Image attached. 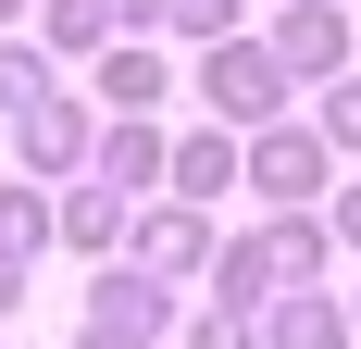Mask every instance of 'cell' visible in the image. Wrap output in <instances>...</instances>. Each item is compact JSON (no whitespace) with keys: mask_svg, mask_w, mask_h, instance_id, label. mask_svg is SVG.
Returning a JSON list of instances; mask_svg holds the SVG:
<instances>
[{"mask_svg":"<svg viewBox=\"0 0 361 349\" xmlns=\"http://www.w3.org/2000/svg\"><path fill=\"white\" fill-rule=\"evenodd\" d=\"M187 88H200V112H212L224 138H262V125H287V63H274V50H262V37H224V50H200V75H187Z\"/></svg>","mask_w":361,"mask_h":349,"instance_id":"obj_1","label":"cell"},{"mask_svg":"<svg viewBox=\"0 0 361 349\" xmlns=\"http://www.w3.org/2000/svg\"><path fill=\"white\" fill-rule=\"evenodd\" d=\"M237 187H262L274 212H312L336 187V150L312 138V112H287V125H262V138H237Z\"/></svg>","mask_w":361,"mask_h":349,"instance_id":"obj_2","label":"cell"},{"mask_svg":"<svg viewBox=\"0 0 361 349\" xmlns=\"http://www.w3.org/2000/svg\"><path fill=\"white\" fill-rule=\"evenodd\" d=\"M262 50L287 63V88H336L349 50H361V25H349V0H274V37Z\"/></svg>","mask_w":361,"mask_h":349,"instance_id":"obj_3","label":"cell"},{"mask_svg":"<svg viewBox=\"0 0 361 349\" xmlns=\"http://www.w3.org/2000/svg\"><path fill=\"white\" fill-rule=\"evenodd\" d=\"M175 337V287L125 275V262H100V300H87V324H75V349H162Z\"/></svg>","mask_w":361,"mask_h":349,"instance_id":"obj_4","label":"cell"},{"mask_svg":"<svg viewBox=\"0 0 361 349\" xmlns=\"http://www.w3.org/2000/svg\"><path fill=\"white\" fill-rule=\"evenodd\" d=\"M125 275H149V287H200V275H212V225H200L187 200L125 212Z\"/></svg>","mask_w":361,"mask_h":349,"instance_id":"obj_5","label":"cell"},{"mask_svg":"<svg viewBox=\"0 0 361 349\" xmlns=\"http://www.w3.org/2000/svg\"><path fill=\"white\" fill-rule=\"evenodd\" d=\"M13 150H25V174H87L100 125H87V100H75V88H50V100L13 112Z\"/></svg>","mask_w":361,"mask_h":349,"instance_id":"obj_6","label":"cell"},{"mask_svg":"<svg viewBox=\"0 0 361 349\" xmlns=\"http://www.w3.org/2000/svg\"><path fill=\"white\" fill-rule=\"evenodd\" d=\"M100 100H112V125H149V112L175 100V63H162L149 37H112L100 50Z\"/></svg>","mask_w":361,"mask_h":349,"instance_id":"obj_7","label":"cell"},{"mask_svg":"<svg viewBox=\"0 0 361 349\" xmlns=\"http://www.w3.org/2000/svg\"><path fill=\"white\" fill-rule=\"evenodd\" d=\"M162 162H175V138H162V125H100V150H87V187L137 200V187H162Z\"/></svg>","mask_w":361,"mask_h":349,"instance_id":"obj_8","label":"cell"},{"mask_svg":"<svg viewBox=\"0 0 361 349\" xmlns=\"http://www.w3.org/2000/svg\"><path fill=\"white\" fill-rule=\"evenodd\" d=\"M162 187H175L187 212H212L224 187H237V138H224V125H187V138H175V162H162Z\"/></svg>","mask_w":361,"mask_h":349,"instance_id":"obj_9","label":"cell"},{"mask_svg":"<svg viewBox=\"0 0 361 349\" xmlns=\"http://www.w3.org/2000/svg\"><path fill=\"white\" fill-rule=\"evenodd\" d=\"M262 349H349V300H324V287H287V300L262 312Z\"/></svg>","mask_w":361,"mask_h":349,"instance_id":"obj_10","label":"cell"},{"mask_svg":"<svg viewBox=\"0 0 361 349\" xmlns=\"http://www.w3.org/2000/svg\"><path fill=\"white\" fill-rule=\"evenodd\" d=\"M50 237L87 249V262H125V200L112 187H75V200H50Z\"/></svg>","mask_w":361,"mask_h":349,"instance_id":"obj_11","label":"cell"},{"mask_svg":"<svg viewBox=\"0 0 361 349\" xmlns=\"http://www.w3.org/2000/svg\"><path fill=\"white\" fill-rule=\"evenodd\" d=\"M262 249H274V300H287V287H324V225H312V212H274V225H262Z\"/></svg>","mask_w":361,"mask_h":349,"instance_id":"obj_12","label":"cell"},{"mask_svg":"<svg viewBox=\"0 0 361 349\" xmlns=\"http://www.w3.org/2000/svg\"><path fill=\"white\" fill-rule=\"evenodd\" d=\"M37 50H112V0H37Z\"/></svg>","mask_w":361,"mask_h":349,"instance_id":"obj_13","label":"cell"},{"mask_svg":"<svg viewBox=\"0 0 361 349\" xmlns=\"http://www.w3.org/2000/svg\"><path fill=\"white\" fill-rule=\"evenodd\" d=\"M50 249V200H37V174H13L0 187V262H37Z\"/></svg>","mask_w":361,"mask_h":349,"instance_id":"obj_14","label":"cell"},{"mask_svg":"<svg viewBox=\"0 0 361 349\" xmlns=\"http://www.w3.org/2000/svg\"><path fill=\"white\" fill-rule=\"evenodd\" d=\"M25 100H50V50H37V37H0V125Z\"/></svg>","mask_w":361,"mask_h":349,"instance_id":"obj_15","label":"cell"},{"mask_svg":"<svg viewBox=\"0 0 361 349\" xmlns=\"http://www.w3.org/2000/svg\"><path fill=\"white\" fill-rule=\"evenodd\" d=\"M162 37H187V50H224V37H237V0H162Z\"/></svg>","mask_w":361,"mask_h":349,"instance_id":"obj_16","label":"cell"},{"mask_svg":"<svg viewBox=\"0 0 361 349\" xmlns=\"http://www.w3.org/2000/svg\"><path fill=\"white\" fill-rule=\"evenodd\" d=\"M312 138H324L336 162H361V88H349V75H336L324 100H312Z\"/></svg>","mask_w":361,"mask_h":349,"instance_id":"obj_17","label":"cell"},{"mask_svg":"<svg viewBox=\"0 0 361 349\" xmlns=\"http://www.w3.org/2000/svg\"><path fill=\"white\" fill-rule=\"evenodd\" d=\"M187 349H262V324H237V312H187Z\"/></svg>","mask_w":361,"mask_h":349,"instance_id":"obj_18","label":"cell"},{"mask_svg":"<svg viewBox=\"0 0 361 349\" xmlns=\"http://www.w3.org/2000/svg\"><path fill=\"white\" fill-rule=\"evenodd\" d=\"M324 237H336V249H361V174L336 187V200H324Z\"/></svg>","mask_w":361,"mask_h":349,"instance_id":"obj_19","label":"cell"},{"mask_svg":"<svg viewBox=\"0 0 361 349\" xmlns=\"http://www.w3.org/2000/svg\"><path fill=\"white\" fill-rule=\"evenodd\" d=\"M112 37H162V0H112Z\"/></svg>","mask_w":361,"mask_h":349,"instance_id":"obj_20","label":"cell"},{"mask_svg":"<svg viewBox=\"0 0 361 349\" xmlns=\"http://www.w3.org/2000/svg\"><path fill=\"white\" fill-rule=\"evenodd\" d=\"M13 312H25V262H0V324H13Z\"/></svg>","mask_w":361,"mask_h":349,"instance_id":"obj_21","label":"cell"},{"mask_svg":"<svg viewBox=\"0 0 361 349\" xmlns=\"http://www.w3.org/2000/svg\"><path fill=\"white\" fill-rule=\"evenodd\" d=\"M13 25H25V0H0V37H13Z\"/></svg>","mask_w":361,"mask_h":349,"instance_id":"obj_22","label":"cell"},{"mask_svg":"<svg viewBox=\"0 0 361 349\" xmlns=\"http://www.w3.org/2000/svg\"><path fill=\"white\" fill-rule=\"evenodd\" d=\"M349 337H361V300H349Z\"/></svg>","mask_w":361,"mask_h":349,"instance_id":"obj_23","label":"cell"},{"mask_svg":"<svg viewBox=\"0 0 361 349\" xmlns=\"http://www.w3.org/2000/svg\"><path fill=\"white\" fill-rule=\"evenodd\" d=\"M0 349H13V337H0Z\"/></svg>","mask_w":361,"mask_h":349,"instance_id":"obj_24","label":"cell"}]
</instances>
